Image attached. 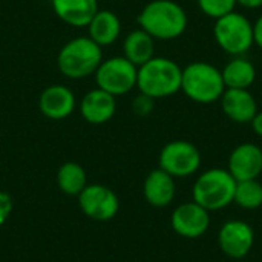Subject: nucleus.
Here are the masks:
<instances>
[{"instance_id": "1", "label": "nucleus", "mask_w": 262, "mask_h": 262, "mask_svg": "<svg viewBox=\"0 0 262 262\" xmlns=\"http://www.w3.org/2000/svg\"><path fill=\"white\" fill-rule=\"evenodd\" d=\"M137 21L155 40H175L187 29V14L173 0H152L140 11Z\"/></svg>"}, {"instance_id": "2", "label": "nucleus", "mask_w": 262, "mask_h": 262, "mask_svg": "<svg viewBox=\"0 0 262 262\" xmlns=\"http://www.w3.org/2000/svg\"><path fill=\"white\" fill-rule=\"evenodd\" d=\"M103 61V48L86 35L66 41L57 54V68L69 80L92 77Z\"/></svg>"}, {"instance_id": "3", "label": "nucleus", "mask_w": 262, "mask_h": 262, "mask_svg": "<svg viewBox=\"0 0 262 262\" xmlns=\"http://www.w3.org/2000/svg\"><path fill=\"white\" fill-rule=\"evenodd\" d=\"M183 68L167 57H152L138 68L137 88L154 100L167 98L181 91Z\"/></svg>"}, {"instance_id": "4", "label": "nucleus", "mask_w": 262, "mask_h": 262, "mask_svg": "<svg viewBox=\"0 0 262 262\" xmlns=\"http://www.w3.org/2000/svg\"><path fill=\"white\" fill-rule=\"evenodd\" d=\"M181 91L189 100L198 104H212L220 101L226 84L218 68L207 61H193L183 68Z\"/></svg>"}, {"instance_id": "5", "label": "nucleus", "mask_w": 262, "mask_h": 262, "mask_svg": "<svg viewBox=\"0 0 262 262\" xmlns=\"http://www.w3.org/2000/svg\"><path fill=\"white\" fill-rule=\"evenodd\" d=\"M236 180L227 169L215 167L203 172L192 190L193 201L209 212L226 209L233 203Z\"/></svg>"}, {"instance_id": "6", "label": "nucleus", "mask_w": 262, "mask_h": 262, "mask_svg": "<svg viewBox=\"0 0 262 262\" xmlns=\"http://www.w3.org/2000/svg\"><path fill=\"white\" fill-rule=\"evenodd\" d=\"M216 45L232 57L246 54L253 43V23L236 11L216 20L213 26Z\"/></svg>"}, {"instance_id": "7", "label": "nucleus", "mask_w": 262, "mask_h": 262, "mask_svg": "<svg viewBox=\"0 0 262 262\" xmlns=\"http://www.w3.org/2000/svg\"><path fill=\"white\" fill-rule=\"evenodd\" d=\"M138 68L123 55L103 58L94 74L97 88L109 92L114 97L129 94L137 88Z\"/></svg>"}, {"instance_id": "8", "label": "nucleus", "mask_w": 262, "mask_h": 262, "mask_svg": "<svg viewBox=\"0 0 262 262\" xmlns=\"http://www.w3.org/2000/svg\"><path fill=\"white\" fill-rule=\"evenodd\" d=\"M160 169L173 178H187L195 175L201 167L200 149L186 140H175L167 143L158 157Z\"/></svg>"}, {"instance_id": "9", "label": "nucleus", "mask_w": 262, "mask_h": 262, "mask_svg": "<svg viewBox=\"0 0 262 262\" xmlns=\"http://www.w3.org/2000/svg\"><path fill=\"white\" fill-rule=\"evenodd\" d=\"M77 198L83 215L94 221H111L120 210L117 193L104 184H88Z\"/></svg>"}, {"instance_id": "10", "label": "nucleus", "mask_w": 262, "mask_h": 262, "mask_svg": "<svg viewBox=\"0 0 262 262\" xmlns=\"http://www.w3.org/2000/svg\"><path fill=\"white\" fill-rule=\"evenodd\" d=\"M218 244L221 252L232 259L246 258L255 244L253 227L241 220H230L224 223L218 233Z\"/></svg>"}, {"instance_id": "11", "label": "nucleus", "mask_w": 262, "mask_h": 262, "mask_svg": "<svg viewBox=\"0 0 262 262\" xmlns=\"http://www.w3.org/2000/svg\"><path fill=\"white\" fill-rule=\"evenodd\" d=\"M210 212L195 201L180 204L170 216L173 232L183 238L195 239L203 236L210 227Z\"/></svg>"}, {"instance_id": "12", "label": "nucleus", "mask_w": 262, "mask_h": 262, "mask_svg": "<svg viewBox=\"0 0 262 262\" xmlns=\"http://www.w3.org/2000/svg\"><path fill=\"white\" fill-rule=\"evenodd\" d=\"M77 107V97L74 91L64 84L46 86L38 97V109L48 120L60 121L74 114Z\"/></svg>"}, {"instance_id": "13", "label": "nucleus", "mask_w": 262, "mask_h": 262, "mask_svg": "<svg viewBox=\"0 0 262 262\" xmlns=\"http://www.w3.org/2000/svg\"><path fill=\"white\" fill-rule=\"evenodd\" d=\"M77 106L81 118L86 123L100 126L114 118L117 112V97L100 88H94L80 98Z\"/></svg>"}, {"instance_id": "14", "label": "nucleus", "mask_w": 262, "mask_h": 262, "mask_svg": "<svg viewBox=\"0 0 262 262\" xmlns=\"http://www.w3.org/2000/svg\"><path fill=\"white\" fill-rule=\"evenodd\" d=\"M227 170L236 183L258 180L262 173V149L253 143H243L236 146L229 157Z\"/></svg>"}, {"instance_id": "15", "label": "nucleus", "mask_w": 262, "mask_h": 262, "mask_svg": "<svg viewBox=\"0 0 262 262\" xmlns=\"http://www.w3.org/2000/svg\"><path fill=\"white\" fill-rule=\"evenodd\" d=\"M224 115L235 123H250L258 112V104L249 89H226L220 98Z\"/></svg>"}, {"instance_id": "16", "label": "nucleus", "mask_w": 262, "mask_h": 262, "mask_svg": "<svg viewBox=\"0 0 262 262\" xmlns=\"http://www.w3.org/2000/svg\"><path fill=\"white\" fill-rule=\"evenodd\" d=\"M177 193V184L175 178L164 172L163 169H155L149 172L143 183V195L144 200L152 207H167L175 200Z\"/></svg>"}, {"instance_id": "17", "label": "nucleus", "mask_w": 262, "mask_h": 262, "mask_svg": "<svg viewBox=\"0 0 262 262\" xmlns=\"http://www.w3.org/2000/svg\"><path fill=\"white\" fill-rule=\"evenodd\" d=\"M54 14L72 28H86L98 8V0H51Z\"/></svg>"}, {"instance_id": "18", "label": "nucleus", "mask_w": 262, "mask_h": 262, "mask_svg": "<svg viewBox=\"0 0 262 262\" xmlns=\"http://www.w3.org/2000/svg\"><path fill=\"white\" fill-rule=\"evenodd\" d=\"M86 28L88 37L101 48L114 45L121 35V20L109 9H98Z\"/></svg>"}, {"instance_id": "19", "label": "nucleus", "mask_w": 262, "mask_h": 262, "mask_svg": "<svg viewBox=\"0 0 262 262\" xmlns=\"http://www.w3.org/2000/svg\"><path fill=\"white\" fill-rule=\"evenodd\" d=\"M123 57L140 68L155 57V38L141 28L130 31L123 40Z\"/></svg>"}, {"instance_id": "20", "label": "nucleus", "mask_w": 262, "mask_h": 262, "mask_svg": "<svg viewBox=\"0 0 262 262\" xmlns=\"http://www.w3.org/2000/svg\"><path fill=\"white\" fill-rule=\"evenodd\" d=\"M226 89H249L256 80L255 64L243 55L233 57L221 71Z\"/></svg>"}, {"instance_id": "21", "label": "nucleus", "mask_w": 262, "mask_h": 262, "mask_svg": "<svg viewBox=\"0 0 262 262\" xmlns=\"http://www.w3.org/2000/svg\"><path fill=\"white\" fill-rule=\"evenodd\" d=\"M58 189L69 196H78L81 190L88 186V173L84 167L78 163L68 161L63 163L55 175Z\"/></svg>"}, {"instance_id": "22", "label": "nucleus", "mask_w": 262, "mask_h": 262, "mask_svg": "<svg viewBox=\"0 0 262 262\" xmlns=\"http://www.w3.org/2000/svg\"><path fill=\"white\" fill-rule=\"evenodd\" d=\"M233 203H236L241 209L246 210H255L262 206V184L258 180H246L238 181L235 189V198Z\"/></svg>"}, {"instance_id": "23", "label": "nucleus", "mask_w": 262, "mask_h": 262, "mask_svg": "<svg viewBox=\"0 0 262 262\" xmlns=\"http://www.w3.org/2000/svg\"><path fill=\"white\" fill-rule=\"evenodd\" d=\"M198 6L210 18H221L235 11L236 0H198Z\"/></svg>"}, {"instance_id": "24", "label": "nucleus", "mask_w": 262, "mask_h": 262, "mask_svg": "<svg viewBox=\"0 0 262 262\" xmlns=\"http://www.w3.org/2000/svg\"><path fill=\"white\" fill-rule=\"evenodd\" d=\"M155 109V100L146 94H138L132 100V112L138 117H147L154 112Z\"/></svg>"}, {"instance_id": "25", "label": "nucleus", "mask_w": 262, "mask_h": 262, "mask_svg": "<svg viewBox=\"0 0 262 262\" xmlns=\"http://www.w3.org/2000/svg\"><path fill=\"white\" fill-rule=\"evenodd\" d=\"M14 210L12 196L6 192H0V226H3Z\"/></svg>"}, {"instance_id": "26", "label": "nucleus", "mask_w": 262, "mask_h": 262, "mask_svg": "<svg viewBox=\"0 0 262 262\" xmlns=\"http://www.w3.org/2000/svg\"><path fill=\"white\" fill-rule=\"evenodd\" d=\"M253 43L262 49V14L253 23Z\"/></svg>"}, {"instance_id": "27", "label": "nucleus", "mask_w": 262, "mask_h": 262, "mask_svg": "<svg viewBox=\"0 0 262 262\" xmlns=\"http://www.w3.org/2000/svg\"><path fill=\"white\" fill-rule=\"evenodd\" d=\"M250 124H252L253 132H255L258 137H261L262 138V111H258V112H256V115L253 117V120L250 121Z\"/></svg>"}, {"instance_id": "28", "label": "nucleus", "mask_w": 262, "mask_h": 262, "mask_svg": "<svg viewBox=\"0 0 262 262\" xmlns=\"http://www.w3.org/2000/svg\"><path fill=\"white\" fill-rule=\"evenodd\" d=\"M236 5H239L246 9H256V8L262 6V0H236Z\"/></svg>"}]
</instances>
